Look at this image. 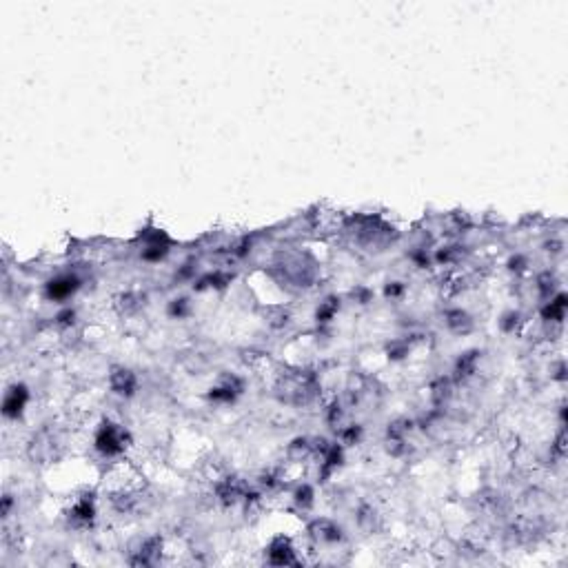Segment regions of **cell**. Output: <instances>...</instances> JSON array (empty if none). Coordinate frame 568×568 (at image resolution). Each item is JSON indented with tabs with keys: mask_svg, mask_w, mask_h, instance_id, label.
<instances>
[{
	"mask_svg": "<svg viewBox=\"0 0 568 568\" xmlns=\"http://www.w3.org/2000/svg\"><path fill=\"white\" fill-rule=\"evenodd\" d=\"M127 440H129V435H127V431L123 429V426L107 422V424L100 426V429H98L94 444H96L98 453H103L107 457H114V455H120L125 451Z\"/></svg>",
	"mask_w": 568,
	"mask_h": 568,
	"instance_id": "cell-1",
	"label": "cell"
},
{
	"mask_svg": "<svg viewBox=\"0 0 568 568\" xmlns=\"http://www.w3.org/2000/svg\"><path fill=\"white\" fill-rule=\"evenodd\" d=\"M269 562L276 564V566L298 564L296 551H293V546H291V542L287 538H278V540L271 542V546H269Z\"/></svg>",
	"mask_w": 568,
	"mask_h": 568,
	"instance_id": "cell-2",
	"label": "cell"
},
{
	"mask_svg": "<svg viewBox=\"0 0 568 568\" xmlns=\"http://www.w3.org/2000/svg\"><path fill=\"white\" fill-rule=\"evenodd\" d=\"M112 389H114V393H118V396L131 398L136 393V389H138V380L127 369H114V373H112Z\"/></svg>",
	"mask_w": 568,
	"mask_h": 568,
	"instance_id": "cell-3",
	"label": "cell"
},
{
	"mask_svg": "<svg viewBox=\"0 0 568 568\" xmlns=\"http://www.w3.org/2000/svg\"><path fill=\"white\" fill-rule=\"evenodd\" d=\"M78 289V278L73 276H60L47 284V296L51 300H67L71 293Z\"/></svg>",
	"mask_w": 568,
	"mask_h": 568,
	"instance_id": "cell-4",
	"label": "cell"
},
{
	"mask_svg": "<svg viewBox=\"0 0 568 568\" xmlns=\"http://www.w3.org/2000/svg\"><path fill=\"white\" fill-rule=\"evenodd\" d=\"M27 389L25 387H14L12 391L7 393V398H5V415L7 418H18L20 413H23L25 409V404H27Z\"/></svg>",
	"mask_w": 568,
	"mask_h": 568,
	"instance_id": "cell-5",
	"label": "cell"
},
{
	"mask_svg": "<svg viewBox=\"0 0 568 568\" xmlns=\"http://www.w3.org/2000/svg\"><path fill=\"white\" fill-rule=\"evenodd\" d=\"M446 322H449V326H451L453 331H457V333H460V331H466L468 326H471V320H468V315L462 313V311H453V313H449V320H446Z\"/></svg>",
	"mask_w": 568,
	"mask_h": 568,
	"instance_id": "cell-6",
	"label": "cell"
}]
</instances>
